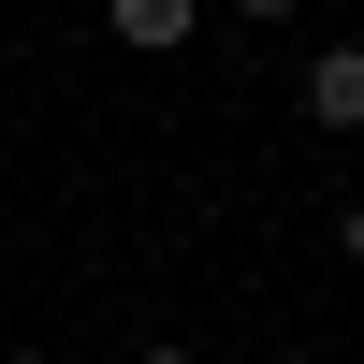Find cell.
<instances>
[{"label":"cell","instance_id":"6da1fadb","mask_svg":"<svg viewBox=\"0 0 364 364\" xmlns=\"http://www.w3.org/2000/svg\"><path fill=\"white\" fill-rule=\"evenodd\" d=\"M306 117L321 132H364V44H321L306 58Z\"/></svg>","mask_w":364,"mask_h":364},{"label":"cell","instance_id":"7a4b0ae2","mask_svg":"<svg viewBox=\"0 0 364 364\" xmlns=\"http://www.w3.org/2000/svg\"><path fill=\"white\" fill-rule=\"evenodd\" d=\"M102 15H117V44H146V58H161V44H190V15H204V0H102Z\"/></svg>","mask_w":364,"mask_h":364},{"label":"cell","instance_id":"3957f363","mask_svg":"<svg viewBox=\"0 0 364 364\" xmlns=\"http://www.w3.org/2000/svg\"><path fill=\"white\" fill-rule=\"evenodd\" d=\"M336 248H350V262H364V204H350V219H336Z\"/></svg>","mask_w":364,"mask_h":364},{"label":"cell","instance_id":"277c9868","mask_svg":"<svg viewBox=\"0 0 364 364\" xmlns=\"http://www.w3.org/2000/svg\"><path fill=\"white\" fill-rule=\"evenodd\" d=\"M233 15H262V29H277V15H291V0H233Z\"/></svg>","mask_w":364,"mask_h":364},{"label":"cell","instance_id":"5b68a950","mask_svg":"<svg viewBox=\"0 0 364 364\" xmlns=\"http://www.w3.org/2000/svg\"><path fill=\"white\" fill-rule=\"evenodd\" d=\"M132 364H204V350H132Z\"/></svg>","mask_w":364,"mask_h":364}]
</instances>
